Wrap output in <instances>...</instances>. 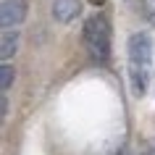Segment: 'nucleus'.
<instances>
[{"instance_id": "1", "label": "nucleus", "mask_w": 155, "mask_h": 155, "mask_svg": "<svg viewBox=\"0 0 155 155\" xmlns=\"http://www.w3.org/2000/svg\"><path fill=\"white\" fill-rule=\"evenodd\" d=\"M84 45L90 50V55L100 63H105L108 58H110V24H108L105 16H90L84 21Z\"/></svg>"}, {"instance_id": "5", "label": "nucleus", "mask_w": 155, "mask_h": 155, "mask_svg": "<svg viewBox=\"0 0 155 155\" xmlns=\"http://www.w3.org/2000/svg\"><path fill=\"white\" fill-rule=\"evenodd\" d=\"M16 50H18V32L5 29V32H3V37H0V58L8 63L11 58L16 55Z\"/></svg>"}, {"instance_id": "6", "label": "nucleus", "mask_w": 155, "mask_h": 155, "mask_svg": "<svg viewBox=\"0 0 155 155\" xmlns=\"http://www.w3.org/2000/svg\"><path fill=\"white\" fill-rule=\"evenodd\" d=\"M131 82H134V92H137V95H142V92L147 90V74L139 71L137 63H131Z\"/></svg>"}, {"instance_id": "4", "label": "nucleus", "mask_w": 155, "mask_h": 155, "mask_svg": "<svg viewBox=\"0 0 155 155\" xmlns=\"http://www.w3.org/2000/svg\"><path fill=\"white\" fill-rule=\"evenodd\" d=\"M82 11V3L79 0H53V18L61 21V24H68L79 16Z\"/></svg>"}, {"instance_id": "7", "label": "nucleus", "mask_w": 155, "mask_h": 155, "mask_svg": "<svg viewBox=\"0 0 155 155\" xmlns=\"http://www.w3.org/2000/svg\"><path fill=\"white\" fill-rule=\"evenodd\" d=\"M13 79H16L13 66H11V63H3V68H0V87H3V92H5L11 84H13Z\"/></svg>"}, {"instance_id": "9", "label": "nucleus", "mask_w": 155, "mask_h": 155, "mask_svg": "<svg viewBox=\"0 0 155 155\" xmlns=\"http://www.w3.org/2000/svg\"><path fill=\"white\" fill-rule=\"evenodd\" d=\"M92 5H103V3H105V0H90Z\"/></svg>"}, {"instance_id": "3", "label": "nucleus", "mask_w": 155, "mask_h": 155, "mask_svg": "<svg viewBox=\"0 0 155 155\" xmlns=\"http://www.w3.org/2000/svg\"><path fill=\"white\" fill-rule=\"evenodd\" d=\"M24 18H26L24 0H3V5H0V24H3V29H13Z\"/></svg>"}, {"instance_id": "2", "label": "nucleus", "mask_w": 155, "mask_h": 155, "mask_svg": "<svg viewBox=\"0 0 155 155\" xmlns=\"http://www.w3.org/2000/svg\"><path fill=\"white\" fill-rule=\"evenodd\" d=\"M129 58L137 66H147L153 61V40L147 34H131L129 37Z\"/></svg>"}, {"instance_id": "8", "label": "nucleus", "mask_w": 155, "mask_h": 155, "mask_svg": "<svg viewBox=\"0 0 155 155\" xmlns=\"http://www.w3.org/2000/svg\"><path fill=\"white\" fill-rule=\"evenodd\" d=\"M0 110H3V116L8 113V97H5V95H3V100H0Z\"/></svg>"}]
</instances>
